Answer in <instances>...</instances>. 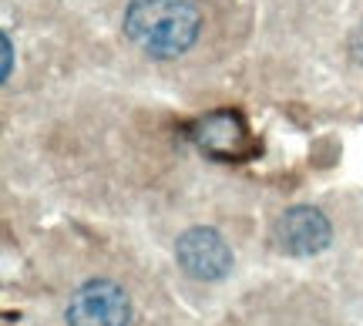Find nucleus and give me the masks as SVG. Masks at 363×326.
<instances>
[{
	"instance_id": "f257e3e1",
	"label": "nucleus",
	"mask_w": 363,
	"mask_h": 326,
	"mask_svg": "<svg viewBox=\"0 0 363 326\" xmlns=\"http://www.w3.org/2000/svg\"><path fill=\"white\" fill-rule=\"evenodd\" d=\"M202 17L192 0H131L125 34L148 57H179L195 44Z\"/></svg>"
},
{
	"instance_id": "f03ea898",
	"label": "nucleus",
	"mask_w": 363,
	"mask_h": 326,
	"mask_svg": "<svg viewBox=\"0 0 363 326\" xmlns=\"http://www.w3.org/2000/svg\"><path fill=\"white\" fill-rule=\"evenodd\" d=\"M67 326H128V293L111 279H91L67 303Z\"/></svg>"
},
{
	"instance_id": "7ed1b4c3",
	"label": "nucleus",
	"mask_w": 363,
	"mask_h": 326,
	"mask_svg": "<svg viewBox=\"0 0 363 326\" xmlns=\"http://www.w3.org/2000/svg\"><path fill=\"white\" fill-rule=\"evenodd\" d=\"M175 259L192 279L216 283L233 269V249L216 229H189L175 242Z\"/></svg>"
},
{
	"instance_id": "20e7f679",
	"label": "nucleus",
	"mask_w": 363,
	"mask_h": 326,
	"mask_svg": "<svg viewBox=\"0 0 363 326\" xmlns=\"http://www.w3.org/2000/svg\"><path fill=\"white\" fill-rule=\"evenodd\" d=\"M330 222L320 209H310V206H296V209L283 212L276 225H272V239H276V249L286 252V256H316L330 246Z\"/></svg>"
},
{
	"instance_id": "39448f33",
	"label": "nucleus",
	"mask_w": 363,
	"mask_h": 326,
	"mask_svg": "<svg viewBox=\"0 0 363 326\" xmlns=\"http://www.w3.org/2000/svg\"><path fill=\"white\" fill-rule=\"evenodd\" d=\"M192 142L212 158L222 162H235L256 152V142L249 138L246 121L235 111H212V115L199 118L192 125Z\"/></svg>"
},
{
	"instance_id": "423d86ee",
	"label": "nucleus",
	"mask_w": 363,
	"mask_h": 326,
	"mask_svg": "<svg viewBox=\"0 0 363 326\" xmlns=\"http://www.w3.org/2000/svg\"><path fill=\"white\" fill-rule=\"evenodd\" d=\"M350 51H353V57L363 64V24L357 27V34H353V40H350Z\"/></svg>"
},
{
	"instance_id": "0eeeda50",
	"label": "nucleus",
	"mask_w": 363,
	"mask_h": 326,
	"mask_svg": "<svg viewBox=\"0 0 363 326\" xmlns=\"http://www.w3.org/2000/svg\"><path fill=\"white\" fill-rule=\"evenodd\" d=\"M11 61H13V54H11V38L4 34V78H11Z\"/></svg>"
}]
</instances>
